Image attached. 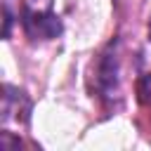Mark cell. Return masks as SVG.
<instances>
[{
	"label": "cell",
	"instance_id": "cell-1",
	"mask_svg": "<svg viewBox=\"0 0 151 151\" xmlns=\"http://www.w3.org/2000/svg\"><path fill=\"white\" fill-rule=\"evenodd\" d=\"M21 26L31 40H52V38H59L64 31L61 19L50 7L40 9V7H31V5H26L21 12Z\"/></svg>",
	"mask_w": 151,
	"mask_h": 151
},
{
	"label": "cell",
	"instance_id": "cell-2",
	"mask_svg": "<svg viewBox=\"0 0 151 151\" xmlns=\"http://www.w3.org/2000/svg\"><path fill=\"white\" fill-rule=\"evenodd\" d=\"M28 111H31V101L28 97L14 87V85H5L2 87V125L7 127L9 123H26L28 120Z\"/></svg>",
	"mask_w": 151,
	"mask_h": 151
},
{
	"label": "cell",
	"instance_id": "cell-3",
	"mask_svg": "<svg viewBox=\"0 0 151 151\" xmlns=\"http://www.w3.org/2000/svg\"><path fill=\"white\" fill-rule=\"evenodd\" d=\"M97 90L104 94V97H111L116 90H118V59L116 54L106 52L101 54L99 64H97Z\"/></svg>",
	"mask_w": 151,
	"mask_h": 151
},
{
	"label": "cell",
	"instance_id": "cell-4",
	"mask_svg": "<svg viewBox=\"0 0 151 151\" xmlns=\"http://www.w3.org/2000/svg\"><path fill=\"white\" fill-rule=\"evenodd\" d=\"M137 97L144 106H151V73L142 76L139 83H137Z\"/></svg>",
	"mask_w": 151,
	"mask_h": 151
},
{
	"label": "cell",
	"instance_id": "cell-5",
	"mask_svg": "<svg viewBox=\"0 0 151 151\" xmlns=\"http://www.w3.org/2000/svg\"><path fill=\"white\" fill-rule=\"evenodd\" d=\"M9 26H12V12H9V7L5 2V38L9 35Z\"/></svg>",
	"mask_w": 151,
	"mask_h": 151
},
{
	"label": "cell",
	"instance_id": "cell-6",
	"mask_svg": "<svg viewBox=\"0 0 151 151\" xmlns=\"http://www.w3.org/2000/svg\"><path fill=\"white\" fill-rule=\"evenodd\" d=\"M149 40H151V19H149Z\"/></svg>",
	"mask_w": 151,
	"mask_h": 151
}]
</instances>
